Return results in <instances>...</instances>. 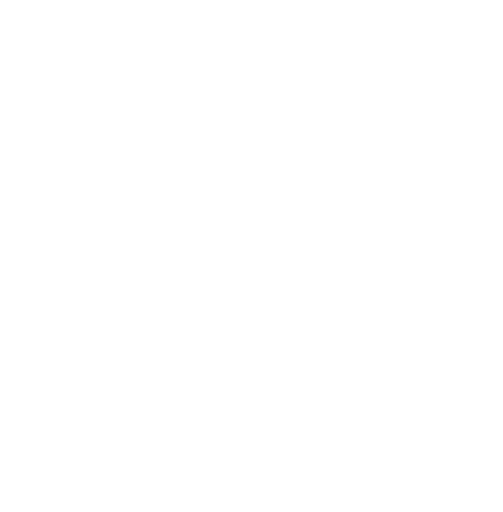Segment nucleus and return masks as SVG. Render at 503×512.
<instances>
[]
</instances>
